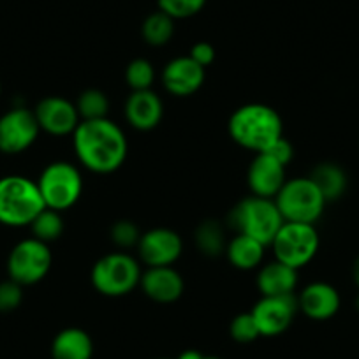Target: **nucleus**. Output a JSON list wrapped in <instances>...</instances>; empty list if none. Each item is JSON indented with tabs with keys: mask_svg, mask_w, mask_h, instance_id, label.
<instances>
[{
	"mask_svg": "<svg viewBox=\"0 0 359 359\" xmlns=\"http://www.w3.org/2000/svg\"><path fill=\"white\" fill-rule=\"evenodd\" d=\"M74 151L79 162L90 171L108 175L116 171L127 157V137L109 118L83 120L76 130Z\"/></svg>",
	"mask_w": 359,
	"mask_h": 359,
	"instance_id": "obj_1",
	"label": "nucleus"
},
{
	"mask_svg": "<svg viewBox=\"0 0 359 359\" xmlns=\"http://www.w3.org/2000/svg\"><path fill=\"white\" fill-rule=\"evenodd\" d=\"M229 134L240 147L261 154L282 137V118L266 104H245L231 115Z\"/></svg>",
	"mask_w": 359,
	"mask_h": 359,
	"instance_id": "obj_2",
	"label": "nucleus"
},
{
	"mask_svg": "<svg viewBox=\"0 0 359 359\" xmlns=\"http://www.w3.org/2000/svg\"><path fill=\"white\" fill-rule=\"evenodd\" d=\"M44 208L46 205L37 187V182L20 175L0 178V224L2 226H30Z\"/></svg>",
	"mask_w": 359,
	"mask_h": 359,
	"instance_id": "obj_3",
	"label": "nucleus"
},
{
	"mask_svg": "<svg viewBox=\"0 0 359 359\" xmlns=\"http://www.w3.org/2000/svg\"><path fill=\"white\" fill-rule=\"evenodd\" d=\"M284 222L275 199L259 198L254 194L238 203L229 213V224L238 234L254 238L262 245H271Z\"/></svg>",
	"mask_w": 359,
	"mask_h": 359,
	"instance_id": "obj_4",
	"label": "nucleus"
},
{
	"mask_svg": "<svg viewBox=\"0 0 359 359\" xmlns=\"http://www.w3.org/2000/svg\"><path fill=\"white\" fill-rule=\"evenodd\" d=\"M275 203L285 222L316 224L327 201L310 178H292L275 196Z\"/></svg>",
	"mask_w": 359,
	"mask_h": 359,
	"instance_id": "obj_5",
	"label": "nucleus"
},
{
	"mask_svg": "<svg viewBox=\"0 0 359 359\" xmlns=\"http://www.w3.org/2000/svg\"><path fill=\"white\" fill-rule=\"evenodd\" d=\"M141 268L134 257L115 252L99 259L92 268V284L101 294L109 298L129 294L140 285Z\"/></svg>",
	"mask_w": 359,
	"mask_h": 359,
	"instance_id": "obj_6",
	"label": "nucleus"
},
{
	"mask_svg": "<svg viewBox=\"0 0 359 359\" xmlns=\"http://www.w3.org/2000/svg\"><path fill=\"white\" fill-rule=\"evenodd\" d=\"M37 187H39L46 208L64 212V210L74 206L81 196V172L69 162H51L41 172Z\"/></svg>",
	"mask_w": 359,
	"mask_h": 359,
	"instance_id": "obj_7",
	"label": "nucleus"
},
{
	"mask_svg": "<svg viewBox=\"0 0 359 359\" xmlns=\"http://www.w3.org/2000/svg\"><path fill=\"white\" fill-rule=\"evenodd\" d=\"M277 261L299 269L309 264L319 250V234L313 224L284 222L271 241Z\"/></svg>",
	"mask_w": 359,
	"mask_h": 359,
	"instance_id": "obj_8",
	"label": "nucleus"
},
{
	"mask_svg": "<svg viewBox=\"0 0 359 359\" xmlns=\"http://www.w3.org/2000/svg\"><path fill=\"white\" fill-rule=\"evenodd\" d=\"M51 262L53 255L48 243L27 238L13 247L8 257V275L20 285H34L50 273Z\"/></svg>",
	"mask_w": 359,
	"mask_h": 359,
	"instance_id": "obj_9",
	"label": "nucleus"
},
{
	"mask_svg": "<svg viewBox=\"0 0 359 359\" xmlns=\"http://www.w3.org/2000/svg\"><path fill=\"white\" fill-rule=\"evenodd\" d=\"M39 123L34 111L13 108L0 116V151L16 155L29 150L39 136Z\"/></svg>",
	"mask_w": 359,
	"mask_h": 359,
	"instance_id": "obj_10",
	"label": "nucleus"
},
{
	"mask_svg": "<svg viewBox=\"0 0 359 359\" xmlns=\"http://www.w3.org/2000/svg\"><path fill=\"white\" fill-rule=\"evenodd\" d=\"M298 312V298L294 294L285 296H262L252 309L261 337H277L294 320Z\"/></svg>",
	"mask_w": 359,
	"mask_h": 359,
	"instance_id": "obj_11",
	"label": "nucleus"
},
{
	"mask_svg": "<svg viewBox=\"0 0 359 359\" xmlns=\"http://www.w3.org/2000/svg\"><path fill=\"white\" fill-rule=\"evenodd\" d=\"M140 257L148 268L154 266H172L184 250V243L178 233L168 227H155L141 234L137 243Z\"/></svg>",
	"mask_w": 359,
	"mask_h": 359,
	"instance_id": "obj_12",
	"label": "nucleus"
},
{
	"mask_svg": "<svg viewBox=\"0 0 359 359\" xmlns=\"http://www.w3.org/2000/svg\"><path fill=\"white\" fill-rule=\"evenodd\" d=\"M34 115L41 130L51 136H65V134L74 133L76 127L81 122L74 102L57 97V95H50L39 101V104L34 109Z\"/></svg>",
	"mask_w": 359,
	"mask_h": 359,
	"instance_id": "obj_13",
	"label": "nucleus"
},
{
	"mask_svg": "<svg viewBox=\"0 0 359 359\" xmlns=\"http://www.w3.org/2000/svg\"><path fill=\"white\" fill-rule=\"evenodd\" d=\"M248 187L259 198L275 199V196L284 187L285 180V165L275 161L268 154H257L248 168Z\"/></svg>",
	"mask_w": 359,
	"mask_h": 359,
	"instance_id": "obj_14",
	"label": "nucleus"
},
{
	"mask_svg": "<svg viewBox=\"0 0 359 359\" xmlns=\"http://www.w3.org/2000/svg\"><path fill=\"white\" fill-rule=\"evenodd\" d=\"M205 81V67L191 57H178L169 62L162 72V83L169 94L187 97L196 94Z\"/></svg>",
	"mask_w": 359,
	"mask_h": 359,
	"instance_id": "obj_15",
	"label": "nucleus"
},
{
	"mask_svg": "<svg viewBox=\"0 0 359 359\" xmlns=\"http://www.w3.org/2000/svg\"><path fill=\"white\" fill-rule=\"evenodd\" d=\"M141 289L157 303H175L184 294V278L172 266H154L141 275Z\"/></svg>",
	"mask_w": 359,
	"mask_h": 359,
	"instance_id": "obj_16",
	"label": "nucleus"
},
{
	"mask_svg": "<svg viewBox=\"0 0 359 359\" xmlns=\"http://www.w3.org/2000/svg\"><path fill=\"white\" fill-rule=\"evenodd\" d=\"M340 294L326 282L306 285L298 296V310L313 320H327L340 310Z\"/></svg>",
	"mask_w": 359,
	"mask_h": 359,
	"instance_id": "obj_17",
	"label": "nucleus"
},
{
	"mask_svg": "<svg viewBox=\"0 0 359 359\" xmlns=\"http://www.w3.org/2000/svg\"><path fill=\"white\" fill-rule=\"evenodd\" d=\"M164 108L162 101L151 90H137L126 102V118L134 129L151 130L161 123Z\"/></svg>",
	"mask_w": 359,
	"mask_h": 359,
	"instance_id": "obj_18",
	"label": "nucleus"
},
{
	"mask_svg": "<svg viewBox=\"0 0 359 359\" xmlns=\"http://www.w3.org/2000/svg\"><path fill=\"white\" fill-rule=\"evenodd\" d=\"M298 284V269L280 261L268 262L257 275V289L262 296L292 294Z\"/></svg>",
	"mask_w": 359,
	"mask_h": 359,
	"instance_id": "obj_19",
	"label": "nucleus"
},
{
	"mask_svg": "<svg viewBox=\"0 0 359 359\" xmlns=\"http://www.w3.org/2000/svg\"><path fill=\"white\" fill-rule=\"evenodd\" d=\"M94 355V341L81 327H65L51 344V358L53 359H92Z\"/></svg>",
	"mask_w": 359,
	"mask_h": 359,
	"instance_id": "obj_20",
	"label": "nucleus"
},
{
	"mask_svg": "<svg viewBox=\"0 0 359 359\" xmlns=\"http://www.w3.org/2000/svg\"><path fill=\"white\" fill-rule=\"evenodd\" d=\"M264 247L261 241L245 234H236L226 247L227 259L238 269L257 268L264 257Z\"/></svg>",
	"mask_w": 359,
	"mask_h": 359,
	"instance_id": "obj_21",
	"label": "nucleus"
},
{
	"mask_svg": "<svg viewBox=\"0 0 359 359\" xmlns=\"http://www.w3.org/2000/svg\"><path fill=\"white\" fill-rule=\"evenodd\" d=\"M309 178L317 185L326 201L340 199L347 191V175L340 165L333 162L316 165Z\"/></svg>",
	"mask_w": 359,
	"mask_h": 359,
	"instance_id": "obj_22",
	"label": "nucleus"
},
{
	"mask_svg": "<svg viewBox=\"0 0 359 359\" xmlns=\"http://www.w3.org/2000/svg\"><path fill=\"white\" fill-rule=\"evenodd\" d=\"M141 34L150 46H164L175 34V20L162 11L151 13L143 22Z\"/></svg>",
	"mask_w": 359,
	"mask_h": 359,
	"instance_id": "obj_23",
	"label": "nucleus"
},
{
	"mask_svg": "<svg viewBox=\"0 0 359 359\" xmlns=\"http://www.w3.org/2000/svg\"><path fill=\"white\" fill-rule=\"evenodd\" d=\"M196 243L203 254L208 257H217L226 250L224 227L217 220H205L196 229Z\"/></svg>",
	"mask_w": 359,
	"mask_h": 359,
	"instance_id": "obj_24",
	"label": "nucleus"
},
{
	"mask_svg": "<svg viewBox=\"0 0 359 359\" xmlns=\"http://www.w3.org/2000/svg\"><path fill=\"white\" fill-rule=\"evenodd\" d=\"M76 109H78L79 120H101L108 118L109 101L106 97L104 92L97 88H88L81 92L78 101L74 102Z\"/></svg>",
	"mask_w": 359,
	"mask_h": 359,
	"instance_id": "obj_25",
	"label": "nucleus"
},
{
	"mask_svg": "<svg viewBox=\"0 0 359 359\" xmlns=\"http://www.w3.org/2000/svg\"><path fill=\"white\" fill-rule=\"evenodd\" d=\"M32 229V238L44 241V243H51V241L58 240L64 233V220H62L60 212L51 208H44L36 219L30 224Z\"/></svg>",
	"mask_w": 359,
	"mask_h": 359,
	"instance_id": "obj_26",
	"label": "nucleus"
},
{
	"mask_svg": "<svg viewBox=\"0 0 359 359\" xmlns=\"http://www.w3.org/2000/svg\"><path fill=\"white\" fill-rule=\"evenodd\" d=\"M154 78V65L148 60H144V58H136L126 69L127 85L133 88V92H137V90H150Z\"/></svg>",
	"mask_w": 359,
	"mask_h": 359,
	"instance_id": "obj_27",
	"label": "nucleus"
},
{
	"mask_svg": "<svg viewBox=\"0 0 359 359\" xmlns=\"http://www.w3.org/2000/svg\"><path fill=\"white\" fill-rule=\"evenodd\" d=\"M158 11L172 20H185L196 16L206 6V0H157Z\"/></svg>",
	"mask_w": 359,
	"mask_h": 359,
	"instance_id": "obj_28",
	"label": "nucleus"
},
{
	"mask_svg": "<svg viewBox=\"0 0 359 359\" xmlns=\"http://www.w3.org/2000/svg\"><path fill=\"white\" fill-rule=\"evenodd\" d=\"M229 334L238 344H250V341L257 340L261 337V331H259L257 323H255L252 312H245L231 320Z\"/></svg>",
	"mask_w": 359,
	"mask_h": 359,
	"instance_id": "obj_29",
	"label": "nucleus"
},
{
	"mask_svg": "<svg viewBox=\"0 0 359 359\" xmlns=\"http://www.w3.org/2000/svg\"><path fill=\"white\" fill-rule=\"evenodd\" d=\"M23 302V285L15 280L0 282V312L8 313L18 309Z\"/></svg>",
	"mask_w": 359,
	"mask_h": 359,
	"instance_id": "obj_30",
	"label": "nucleus"
},
{
	"mask_svg": "<svg viewBox=\"0 0 359 359\" xmlns=\"http://www.w3.org/2000/svg\"><path fill=\"white\" fill-rule=\"evenodd\" d=\"M140 227L134 222H130V220H118L111 227V240L122 248L134 247V245L140 243Z\"/></svg>",
	"mask_w": 359,
	"mask_h": 359,
	"instance_id": "obj_31",
	"label": "nucleus"
},
{
	"mask_svg": "<svg viewBox=\"0 0 359 359\" xmlns=\"http://www.w3.org/2000/svg\"><path fill=\"white\" fill-rule=\"evenodd\" d=\"M261 154L271 155L275 161H278L280 164L287 165L289 162L292 161V157H294V148H292V144L289 143L284 136H282V137H278V140L275 141L271 147L266 148L264 151H261Z\"/></svg>",
	"mask_w": 359,
	"mask_h": 359,
	"instance_id": "obj_32",
	"label": "nucleus"
},
{
	"mask_svg": "<svg viewBox=\"0 0 359 359\" xmlns=\"http://www.w3.org/2000/svg\"><path fill=\"white\" fill-rule=\"evenodd\" d=\"M189 57L206 69L213 60H215V48L210 43H206V41H201V43H196L194 46L191 48V55H189Z\"/></svg>",
	"mask_w": 359,
	"mask_h": 359,
	"instance_id": "obj_33",
	"label": "nucleus"
},
{
	"mask_svg": "<svg viewBox=\"0 0 359 359\" xmlns=\"http://www.w3.org/2000/svg\"><path fill=\"white\" fill-rule=\"evenodd\" d=\"M203 355H205V354H201V352H198V351H194V348H191V351L182 352V354H180L176 359H203Z\"/></svg>",
	"mask_w": 359,
	"mask_h": 359,
	"instance_id": "obj_34",
	"label": "nucleus"
},
{
	"mask_svg": "<svg viewBox=\"0 0 359 359\" xmlns=\"http://www.w3.org/2000/svg\"><path fill=\"white\" fill-rule=\"evenodd\" d=\"M352 278H354L355 285H358V287H359V255H358V257H355L354 264H352Z\"/></svg>",
	"mask_w": 359,
	"mask_h": 359,
	"instance_id": "obj_35",
	"label": "nucleus"
},
{
	"mask_svg": "<svg viewBox=\"0 0 359 359\" xmlns=\"http://www.w3.org/2000/svg\"><path fill=\"white\" fill-rule=\"evenodd\" d=\"M203 359H222V358H217V355H203Z\"/></svg>",
	"mask_w": 359,
	"mask_h": 359,
	"instance_id": "obj_36",
	"label": "nucleus"
},
{
	"mask_svg": "<svg viewBox=\"0 0 359 359\" xmlns=\"http://www.w3.org/2000/svg\"><path fill=\"white\" fill-rule=\"evenodd\" d=\"M0 94H2V85H0Z\"/></svg>",
	"mask_w": 359,
	"mask_h": 359,
	"instance_id": "obj_37",
	"label": "nucleus"
},
{
	"mask_svg": "<svg viewBox=\"0 0 359 359\" xmlns=\"http://www.w3.org/2000/svg\"><path fill=\"white\" fill-rule=\"evenodd\" d=\"M161 359H171V358H161Z\"/></svg>",
	"mask_w": 359,
	"mask_h": 359,
	"instance_id": "obj_38",
	"label": "nucleus"
}]
</instances>
